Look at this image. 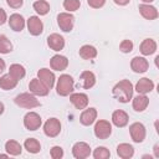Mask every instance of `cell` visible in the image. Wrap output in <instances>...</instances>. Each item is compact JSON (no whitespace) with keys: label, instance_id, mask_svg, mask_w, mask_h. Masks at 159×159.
Segmentation results:
<instances>
[{"label":"cell","instance_id":"cell-1","mask_svg":"<svg viewBox=\"0 0 159 159\" xmlns=\"http://www.w3.org/2000/svg\"><path fill=\"white\" fill-rule=\"evenodd\" d=\"M133 91L134 87L129 80H122L118 83H116L112 88L113 97L120 103H128L133 98Z\"/></svg>","mask_w":159,"mask_h":159},{"label":"cell","instance_id":"cell-2","mask_svg":"<svg viewBox=\"0 0 159 159\" xmlns=\"http://www.w3.org/2000/svg\"><path fill=\"white\" fill-rule=\"evenodd\" d=\"M75 89V80L70 75H61L60 78L57 80L56 84V92L61 97L70 96Z\"/></svg>","mask_w":159,"mask_h":159},{"label":"cell","instance_id":"cell-3","mask_svg":"<svg viewBox=\"0 0 159 159\" xmlns=\"http://www.w3.org/2000/svg\"><path fill=\"white\" fill-rule=\"evenodd\" d=\"M14 102L21 107V108H25V109H32V108H36V107H40L41 103L39 102V99L32 94V93H20L15 97Z\"/></svg>","mask_w":159,"mask_h":159},{"label":"cell","instance_id":"cell-4","mask_svg":"<svg viewBox=\"0 0 159 159\" xmlns=\"http://www.w3.org/2000/svg\"><path fill=\"white\" fill-rule=\"evenodd\" d=\"M93 130L98 139H107L112 134V124L106 119H99L96 122Z\"/></svg>","mask_w":159,"mask_h":159},{"label":"cell","instance_id":"cell-5","mask_svg":"<svg viewBox=\"0 0 159 159\" xmlns=\"http://www.w3.org/2000/svg\"><path fill=\"white\" fill-rule=\"evenodd\" d=\"M129 134H130V138L134 143H142L145 139V134H147L144 124L140 122L132 123L129 125Z\"/></svg>","mask_w":159,"mask_h":159},{"label":"cell","instance_id":"cell-6","mask_svg":"<svg viewBox=\"0 0 159 159\" xmlns=\"http://www.w3.org/2000/svg\"><path fill=\"white\" fill-rule=\"evenodd\" d=\"M57 25L63 32H70L75 25V16L71 12H60L57 15Z\"/></svg>","mask_w":159,"mask_h":159},{"label":"cell","instance_id":"cell-7","mask_svg":"<svg viewBox=\"0 0 159 159\" xmlns=\"http://www.w3.org/2000/svg\"><path fill=\"white\" fill-rule=\"evenodd\" d=\"M61 132V122L57 118H48L43 124V133L50 138H55Z\"/></svg>","mask_w":159,"mask_h":159},{"label":"cell","instance_id":"cell-8","mask_svg":"<svg viewBox=\"0 0 159 159\" xmlns=\"http://www.w3.org/2000/svg\"><path fill=\"white\" fill-rule=\"evenodd\" d=\"M42 120L40 114H37L36 112H27L24 117V125L27 130H36L41 127Z\"/></svg>","mask_w":159,"mask_h":159},{"label":"cell","instance_id":"cell-9","mask_svg":"<svg viewBox=\"0 0 159 159\" xmlns=\"http://www.w3.org/2000/svg\"><path fill=\"white\" fill-rule=\"evenodd\" d=\"M91 154V148L89 144L86 142H77L72 147V155L76 159H86Z\"/></svg>","mask_w":159,"mask_h":159},{"label":"cell","instance_id":"cell-10","mask_svg":"<svg viewBox=\"0 0 159 159\" xmlns=\"http://www.w3.org/2000/svg\"><path fill=\"white\" fill-rule=\"evenodd\" d=\"M29 89L32 94L35 96H40V97H43V96H47L50 89L39 80V78H32L29 83Z\"/></svg>","mask_w":159,"mask_h":159},{"label":"cell","instance_id":"cell-11","mask_svg":"<svg viewBox=\"0 0 159 159\" xmlns=\"http://www.w3.org/2000/svg\"><path fill=\"white\" fill-rule=\"evenodd\" d=\"M27 30L32 36H39L43 31V24L39 16H30L27 19Z\"/></svg>","mask_w":159,"mask_h":159},{"label":"cell","instance_id":"cell-12","mask_svg":"<svg viewBox=\"0 0 159 159\" xmlns=\"http://www.w3.org/2000/svg\"><path fill=\"white\" fill-rule=\"evenodd\" d=\"M37 78L48 88V89H51L53 86H55V75H53V72L51 71V70H48V68H41V70H39V72H37Z\"/></svg>","mask_w":159,"mask_h":159},{"label":"cell","instance_id":"cell-13","mask_svg":"<svg viewBox=\"0 0 159 159\" xmlns=\"http://www.w3.org/2000/svg\"><path fill=\"white\" fill-rule=\"evenodd\" d=\"M130 68L135 72V73H144L147 72V70L149 68V62L145 57H140V56H135L132 58L130 61Z\"/></svg>","mask_w":159,"mask_h":159},{"label":"cell","instance_id":"cell-14","mask_svg":"<svg viewBox=\"0 0 159 159\" xmlns=\"http://www.w3.org/2000/svg\"><path fill=\"white\" fill-rule=\"evenodd\" d=\"M70 102L75 106L76 109H84L88 106V96L86 93H71L70 94Z\"/></svg>","mask_w":159,"mask_h":159},{"label":"cell","instance_id":"cell-15","mask_svg":"<svg viewBox=\"0 0 159 159\" xmlns=\"http://www.w3.org/2000/svg\"><path fill=\"white\" fill-rule=\"evenodd\" d=\"M96 84V75L92 71H83L80 75V83L78 86L84 88V89H89Z\"/></svg>","mask_w":159,"mask_h":159},{"label":"cell","instance_id":"cell-16","mask_svg":"<svg viewBox=\"0 0 159 159\" xmlns=\"http://www.w3.org/2000/svg\"><path fill=\"white\" fill-rule=\"evenodd\" d=\"M134 89L139 93V94H147V93H150L153 89H154V82L147 77H143L140 78L137 83H135V87Z\"/></svg>","mask_w":159,"mask_h":159},{"label":"cell","instance_id":"cell-17","mask_svg":"<svg viewBox=\"0 0 159 159\" xmlns=\"http://www.w3.org/2000/svg\"><path fill=\"white\" fill-rule=\"evenodd\" d=\"M97 119V109L96 108H84V111L81 113L80 116V122L82 125H91L94 123V120Z\"/></svg>","mask_w":159,"mask_h":159},{"label":"cell","instance_id":"cell-18","mask_svg":"<svg viewBox=\"0 0 159 159\" xmlns=\"http://www.w3.org/2000/svg\"><path fill=\"white\" fill-rule=\"evenodd\" d=\"M128 120H129V116L127 114V112L122 109H117L112 113V123L118 128L125 127L128 124Z\"/></svg>","mask_w":159,"mask_h":159},{"label":"cell","instance_id":"cell-19","mask_svg":"<svg viewBox=\"0 0 159 159\" xmlns=\"http://www.w3.org/2000/svg\"><path fill=\"white\" fill-rule=\"evenodd\" d=\"M47 45L53 51H61L65 47V39L58 34H51L47 37Z\"/></svg>","mask_w":159,"mask_h":159},{"label":"cell","instance_id":"cell-20","mask_svg":"<svg viewBox=\"0 0 159 159\" xmlns=\"http://www.w3.org/2000/svg\"><path fill=\"white\" fill-rule=\"evenodd\" d=\"M50 66L52 70L55 71H63L67 68L68 66V60L66 56H62V55H55L51 57L50 60Z\"/></svg>","mask_w":159,"mask_h":159},{"label":"cell","instance_id":"cell-21","mask_svg":"<svg viewBox=\"0 0 159 159\" xmlns=\"http://www.w3.org/2000/svg\"><path fill=\"white\" fill-rule=\"evenodd\" d=\"M139 12L145 20H149V21L150 20H155L159 16L157 7H154V6L149 5V4H140L139 5Z\"/></svg>","mask_w":159,"mask_h":159},{"label":"cell","instance_id":"cell-22","mask_svg":"<svg viewBox=\"0 0 159 159\" xmlns=\"http://www.w3.org/2000/svg\"><path fill=\"white\" fill-rule=\"evenodd\" d=\"M9 26L11 27V30L20 32L25 27V19L20 14H12L10 15V19H9Z\"/></svg>","mask_w":159,"mask_h":159},{"label":"cell","instance_id":"cell-23","mask_svg":"<svg viewBox=\"0 0 159 159\" xmlns=\"http://www.w3.org/2000/svg\"><path fill=\"white\" fill-rule=\"evenodd\" d=\"M139 51L144 56L153 55L157 51V42L153 39H145V40L142 41V43L139 46Z\"/></svg>","mask_w":159,"mask_h":159},{"label":"cell","instance_id":"cell-24","mask_svg":"<svg viewBox=\"0 0 159 159\" xmlns=\"http://www.w3.org/2000/svg\"><path fill=\"white\" fill-rule=\"evenodd\" d=\"M149 104V98L145 96V94H139L135 96L132 101V106H133V109L135 112H143L144 109H147Z\"/></svg>","mask_w":159,"mask_h":159},{"label":"cell","instance_id":"cell-25","mask_svg":"<svg viewBox=\"0 0 159 159\" xmlns=\"http://www.w3.org/2000/svg\"><path fill=\"white\" fill-rule=\"evenodd\" d=\"M117 155L122 159H130L134 155V148L128 143H120L117 147Z\"/></svg>","mask_w":159,"mask_h":159},{"label":"cell","instance_id":"cell-26","mask_svg":"<svg viewBox=\"0 0 159 159\" xmlns=\"http://www.w3.org/2000/svg\"><path fill=\"white\" fill-rule=\"evenodd\" d=\"M17 80H15L12 76H10L9 73L6 75H2L0 77V88L4 89V91H10V89H14L16 86H17Z\"/></svg>","mask_w":159,"mask_h":159},{"label":"cell","instance_id":"cell-27","mask_svg":"<svg viewBox=\"0 0 159 159\" xmlns=\"http://www.w3.org/2000/svg\"><path fill=\"white\" fill-rule=\"evenodd\" d=\"M78 53L83 60H93L97 56V48L92 45H83L81 46Z\"/></svg>","mask_w":159,"mask_h":159},{"label":"cell","instance_id":"cell-28","mask_svg":"<svg viewBox=\"0 0 159 159\" xmlns=\"http://www.w3.org/2000/svg\"><path fill=\"white\" fill-rule=\"evenodd\" d=\"M5 150L7 152L9 155H20L21 152H22V147L19 142L14 140V139H9L6 143H5Z\"/></svg>","mask_w":159,"mask_h":159},{"label":"cell","instance_id":"cell-29","mask_svg":"<svg viewBox=\"0 0 159 159\" xmlns=\"http://www.w3.org/2000/svg\"><path fill=\"white\" fill-rule=\"evenodd\" d=\"M9 75L12 76L15 80L20 81V80H22V78L25 77L26 70H25V67H24L22 65H20V63H12V65H10Z\"/></svg>","mask_w":159,"mask_h":159},{"label":"cell","instance_id":"cell-30","mask_svg":"<svg viewBox=\"0 0 159 159\" xmlns=\"http://www.w3.org/2000/svg\"><path fill=\"white\" fill-rule=\"evenodd\" d=\"M24 148L31 154H37L41 150V144L35 138H27L24 143Z\"/></svg>","mask_w":159,"mask_h":159},{"label":"cell","instance_id":"cell-31","mask_svg":"<svg viewBox=\"0 0 159 159\" xmlns=\"http://www.w3.org/2000/svg\"><path fill=\"white\" fill-rule=\"evenodd\" d=\"M32 6H34V10L40 16H43V15H46L50 11V4L46 0H37V1L34 2Z\"/></svg>","mask_w":159,"mask_h":159},{"label":"cell","instance_id":"cell-32","mask_svg":"<svg viewBox=\"0 0 159 159\" xmlns=\"http://www.w3.org/2000/svg\"><path fill=\"white\" fill-rule=\"evenodd\" d=\"M12 51V43L5 35H0V53H10Z\"/></svg>","mask_w":159,"mask_h":159},{"label":"cell","instance_id":"cell-33","mask_svg":"<svg viewBox=\"0 0 159 159\" xmlns=\"http://www.w3.org/2000/svg\"><path fill=\"white\" fill-rule=\"evenodd\" d=\"M111 157V152L106 147H97L93 152L94 159H108Z\"/></svg>","mask_w":159,"mask_h":159},{"label":"cell","instance_id":"cell-34","mask_svg":"<svg viewBox=\"0 0 159 159\" xmlns=\"http://www.w3.org/2000/svg\"><path fill=\"white\" fill-rule=\"evenodd\" d=\"M80 6H81V1L80 0H63V7L68 12L78 10Z\"/></svg>","mask_w":159,"mask_h":159},{"label":"cell","instance_id":"cell-35","mask_svg":"<svg viewBox=\"0 0 159 159\" xmlns=\"http://www.w3.org/2000/svg\"><path fill=\"white\" fill-rule=\"evenodd\" d=\"M133 42L130 40H123L120 43H119V50L123 52V53H129L133 51Z\"/></svg>","mask_w":159,"mask_h":159},{"label":"cell","instance_id":"cell-36","mask_svg":"<svg viewBox=\"0 0 159 159\" xmlns=\"http://www.w3.org/2000/svg\"><path fill=\"white\" fill-rule=\"evenodd\" d=\"M50 155H51L52 159H61L63 157V149L61 147H58V145H55V147L51 148Z\"/></svg>","mask_w":159,"mask_h":159},{"label":"cell","instance_id":"cell-37","mask_svg":"<svg viewBox=\"0 0 159 159\" xmlns=\"http://www.w3.org/2000/svg\"><path fill=\"white\" fill-rule=\"evenodd\" d=\"M87 4L92 9H101L106 4V0H87Z\"/></svg>","mask_w":159,"mask_h":159},{"label":"cell","instance_id":"cell-38","mask_svg":"<svg viewBox=\"0 0 159 159\" xmlns=\"http://www.w3.org/2000/svg\"><path fill=\"white\" fill-rule=\"evenodd\" d=\"M6 4L12 9H20L24 4V0H6Z\"/></svg>","mask_w":159,"mask_h":159},{"label":"cell","instance_id":"cell-39","mask_svg":"<svg viewBox=\"0 0 159 159\" xmlns=\"http://www.w3.org/2000/svg\"><path fill=\"white\" fill-rule=\"evenodd\" d=\"M6 20H7V16H6L5 10L0 7V25H4L6 22Z\"/></svg>","mask_w":159,"mask_h":159},{"label":"cell","instance_id":"cell-40","mask_svg":"<svg viewBox=\"0 0 159 159\" xmlns=\"http://www.w3.org/2000/svg\"><path fill=\"white\" fill-rule=\"evenodd\" d=\"M117 5H119V6H124V5H127V4H129V1L130 0H113Z\"/></svg>","mask_w":159,"mask_h":159},{"label":"cell","instance_id":"cell-41","mask_svg":"<svg viewBox=\"0 0 159 159\" xmlns=\"http://www.w3.org/2000/svg\"><path fill=\"white\" fill-rule=\"evenodd\" d=\"M5 68H6V63L2 58H0V73H2L5 71Z\"/></svg>","mask_w":159,"mask_h":159},{"label":"cell","instance_id":"cell-42","mask_svg":"<svg viewBox=\"0 0 159 159\" xmlns=\"http://www.w3.org/2000/svg\"><path fill=\"white\" fill-rule=\"evenodd\" d=\"M153 150H154V157L155 158H159V144H155L154 148H153Z\"/></svg>","mask_w":159,"mask_h":159},{"label":"cell","instance_id":"cell-43","mask_svg":"<svg viewBox=\"0 0 159 159\" xmlns=\"http://www.w3.org/2000/svg\"><path fill=\"white\" fill-rule=\"evenodd\" d=\"M4 111H5V106H4L2 102H0V116L4 113Z\"/></svg>","mask_w":159,"mask_h":159},{"label":"cell","instance_id":"cell-44","mask_svg":"<svg viewBox=\"0 0 159 159\" xmlns=\"http://www.w3.org/2000/svg\"><path fill=\"white\" fill-rule=\"evenodd\" d=\"M142 1H143L144 4H150V2H153L154 0H142Z\"/></svg>","mask_w":159,"mask_h":159},{"label":"cell","instance_id":"cell-45","mask_svg":"<svg viewBox=\"0 0 159 159\" xmlns=\"http://www.w3.org/2000/svg\"><path fill=\"white\" fill-rule=\"evenodd\" d=\"M9 154H0V158H7Z\"/></svg>","mask_w":159,"mask_h":159}]
</instances>
